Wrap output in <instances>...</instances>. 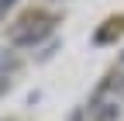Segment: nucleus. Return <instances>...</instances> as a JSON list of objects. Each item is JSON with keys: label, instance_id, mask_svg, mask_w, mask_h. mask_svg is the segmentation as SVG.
<instances>
[{"label": "nucleus", "instance_id": "obj_1", "mask_svg": "<svg viewBox=\"0 0 124 121\" xmlns=\"http://www.w3.org/2000/svg\"><path fill=\"white\" fill-rule=\"evenodd\" d=\"M52 35V21H21L17 28H14V35H10V42L17 45V49H35L38 42H45Z\"/></svg>", "mask_w": 124, "mask_h": 121}, {"label": "nucleus", "instance_id": "obj_3", "mask_svg": "<svg viewBox=\"0 0 124 121\" xmlns=\"http://www.w3.org/2000/svg\"><path fill=\"white\" fill-rule=\"evenodd\" d=\"M55 49H59V42H48V45H45V49L38 52V62H45V59H52V55H55Z\"/></svg>", "mask_w": 124, "mask_h": 121}, {"label": "nucleus", "instance_id": "obj_6", "mask_svg": "<svg viewBox=\"0 0 124 121\" xmlns=\"http://www.w3.org/2000/svg\"><path fill=\"white\" fill-rule=\"evenodd\" d=\"M121 62H124V52H121Z\"/></svg>", "mask_w": 124, "mask_h": 121}, {"label": "nucleus", "instance_id": "obj_2", "mask_svg": "<svg viewBox=\"0 0 124 121\" xmlns=\"http://www.w3.org/2000/svg\"><path fill=\"white\" fill-rule=\"evenodd\" d=\"M90 121H121V100L110 97V100H97L90 107Z\"/></svg>", "mask_w": 124, "mask_h": 121}, {"label": "nucleus", "instance_id": "obj_5", "mask_svg": "<svg viewBox=\"0 0 124 121\" xmlns=\"http://www.w3.org/2000/svg\"><path fill=\"white\" fill-rule=\"evenodd\" d=\"M4 90H10V76H7V73H0V94H4Z\"/></svg>", "mask_w": 124, "mask_h": 121}, {"label": "nucleus", "instance_id": "obj_4", "mask_svg": "<svg viewBox=\"0 0 124 121\" xmlns=\"http://www.w3.org/2000/svg\"><path fill=\"white\" fill-rule=\"evenodd\" d=\"M21 0H0V17H7V10H14Z\"/></svg>", "mask_w": 124, "mask_h": 121}]
</instances>
